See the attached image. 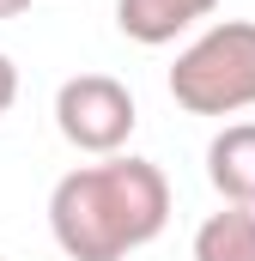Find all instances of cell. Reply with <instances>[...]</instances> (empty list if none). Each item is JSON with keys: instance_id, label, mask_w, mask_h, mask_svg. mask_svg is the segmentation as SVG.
<instances>
[{"instance_id": "6", "label": "cell", "mask_w": 255, "mask_h": 261, "mask_svg": "<svg viewBox=\"0 0 255 261\" xmlns=\"http://www.w3.org/2000/svg\"><path fill=\"white\" fill-rule=\"evenodd\" d=\"M194 261H255V206H219L194 231Z\"/></svg>"}, {"instance_id": "1", "label": "cell", "mask_w": 255, "mask_h": 261, "mask_svg": "<svg viewBox=\"0 0 255 261\" xmlns=\"http://www.w3.org/2000/svg\"><path fill=\"white\" fill-rule=\"evenodd\" d=\"M170 225V182L152 158L110 152L49 189V231L67 261H128Z\"/></svg>"}, {"instance_id": "5", "label": "cell", "mask_w": 255, "mask_h": 261, "mask_svg": "<svg viewBox=\"0 0 255 261\" xmlns=\"http://www.w3.org/2000/svg\"><path fill=\"white\" fill-rule=\"evenodd\" d=\"M207 182L225 206H255V122H231L207 146Z\"/></svg>"}, {"instance_id": "7", "label": "cell", "mask_w": 255, "mask_h": 261, "mask_svg": "<svg viewBox=\"0 0 255 261\" xmlns=\"http://www.w3.org/2000/svg\"><path fill=\"white\" fill-rule=\"evenodd\" d=\"M18 103V67H12V55H0V116Z\"/></svg>"}, {"instance_id": "3", "label": "cell", "mask_w": 255, "mask_h": 261, "mask_svg": "<svg viewBox=\"0 0 255 261\" xmlns=\"http://www.w3.org/2000/svg\"><path fill=\"white\" fill-rule=\"evenodd\" d=\"M55 128H61V140L73 152L110 158V152L128 146V134L140 128V103L110 73H73L55 91Z\"/></svg>"}, {"instance_id": "2", "label": "cell", "mask_w": 255, "mask_h": 261, "mask_svg": "<svg viewBox=\"0 0 255 261\" xmlns=\"http://www.w3.org/2000/svg\"><path fill=\"white\" fill-rule=\"evenodd\" d=\"M170 97L189 116H237L255 110V24L219 18L194 37L170 67Z\"/></svg>"}, {"instance_id": "4", "label": "cell", "mask_w": 255, "mask_h": 261, "mask_svg": "<svg viewBox=\"0 0 255 261\" xmlns=\"http://www.w3.org/2000/svg\"><path fill=\"white\" fill-rule=\"evenodd\" d=\"M213 12H219V0H116V31L140 49H158Z\"/></svg>"}, {"instance_id": "8", "label": "cell", "mask_w": 255, "mask_h": 261, "mask_svg": "<svg viewBox=\"0 0 255 261\" xmlns=\"http://www.w3.org/2000/svg\"><path fill=\"white\" fill-rule=\"evenodd\" d=\"M24 6H31V0H0V18H18Z\"/></svg>"}, {"instance_id": "9", "label": "cell", "mask_w": 255, "mask_h": 261, "mask_svg": "<svg viewBox=\"0 0 255 261\" xmlns=\"http://www.w3.org/2000/svg\"><path fill=\"white\" fill-rule=\"evenodd\" d=\"M0 261H6V255H0Z\"/></svg>"}]
</instances>
